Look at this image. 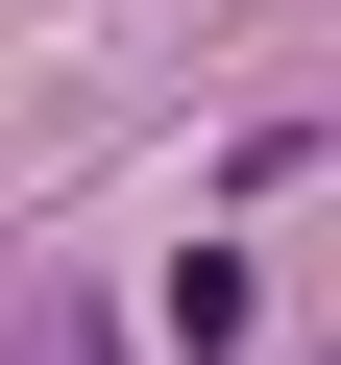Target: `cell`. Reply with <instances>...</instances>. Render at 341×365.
Segmentation results:
<instances>
[{
    "label": "cell",
    "mask_w": 341,
    "mask_h": 365,
    "mask_svg": "<svg viewBox=\"0 0 341 365\" xmlns=\"http://www.w3.org/2000/svg\"><path fill=\"white\" fill-rule=\"evenodd\" d=\"M0 365H122V317H98L73 268H0Z\"/></svg>",
    "instance_id": "1"
}]
</instances>
